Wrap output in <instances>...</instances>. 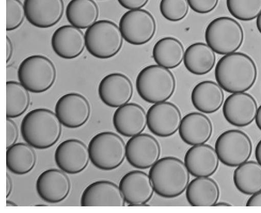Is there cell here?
Returning <instances> with one entry per match:
<instances>
[{"label":"cell","mask_w":261,"mask_h":213,"mask_svg":"<svg viewBox=\"0 0 261 213\" xmlns=\"http://www.w3.org/2000/svg\"><path fill=\"white\" fill-rule=\"evenodd\" d=\"M217 83L230 93L244 92L251 89L257 78L255 62L247 55L233 52L221 58L215 68Z\"/></svg>","instance_id":"cell-1"},{"label":"cell","mask_w":261,"mask_h":213,"mask_svg":"<svg viewBox=\"0 0 261 213\" xmlns=\"http://www.w3.org/2000/svg\"><path fill=\"white\" fill-rule=\"evenodd\" d=\"M61 123L57 115L45 109L28 113L21 125L23 139L29 145L38 149H46L55 145L62 133Z\"/></svg>","instance_id":"cell-2"},{"label":"cell","mask_w":261,"mask_h":213,"mask_svg":"<svg viewBox=\"0 0 261 213\" xmlns=\"http://www.w3.org/2000/svg\"><path fill=\"white\" fill-rule=\"evenodd\" d=\"M155 193L163 198H173L182 194L190 180L186 165L177 157L159 159L149 172Z\"/></svg>","instance_id":"cell-3"},{"label":"cell","mask_w":261,"mask_h":213,"mask_svg":"<svg viewBox=\"0 0 261 213\" xmlns=\"http://www.w3.org/2000/svg\"><path fill=\"white\" fill-rule=\"evenodd\" d=\"M141 97L150 103L166 101L174 94L176 82L173 73L168 69L156 65L144 68L136 81Z\"/></svg>","instance_id":"cell-4"},{"label":"cell","mask_w":261,"mask_h":213,"mask_svg":"<svg viewBox=\"0 0 261 213\" xmlns=\"http://www.w3.org/2000/svg\"><path fill=\"white\" fill-rule=\"evenodd\" d=\"M88 150L92 164L103 171L117 169L126 157L124 142L111 132H103L95 136L89 143Z\"/></svg>","instance_id":"cell-5"},{"label":"cell","mask_w":261,"mask_h":213,"mask_svg":"<svg viewBox=\"0 0 261 213\" xmlns=\"http://www.w3.org/2000/svg\"><path fill=\"white\" fill-rule=\"evenodd\" d=\"M119 28L109 20H99L87 29L86 47L94 57L108 59L115 56L123 45Z\"/></svg>","instance_id":"cell-6"},{"label":"cell","mask_w":261,"mask_h":213,"mask_svg":"<svg viewBox=\"0 0 261 213\" xmlns=\"http://www.w3.org/2000/svg\"><path fill=\"white\" fill-rule=\"evenodd\" d=\"M207 44L220 55L235 52L243 44L244 33L241 24L234 19L221 17L213 20L205 34Z\"/></svg>","instance_id":"cell-7"},{"label":"cell","mask_w":261,"mask_h":213,"mask_svg":"<svg viewBox=\"0 0 261 213\" xmlns=\"http://www.w3.org/2000/svg\"><path fill=\"white\" fill-rule=\"evenodd\" d=\"M18 78L30 92L41 93L48 90L54 85L57 70L53 62L42 55H34L26 58L21 63Z\"/></svg>","instance_id":"cell-8"},{"label":"cell","mask_w":261,"mask_h":213,"mask_svg":"<svg viewBox=\"0 0 261 213\" xmlns=\"http://www.w3.org/2000/svg\"><path fill=\"white\" fill-rule=\"evenodd\" d=\"M215 150L220 162L229 167H237L247 162L252 153L248 136L239 130H230L217 139Z\"/></svg>","instance_id":"cell-9"},{"label":"cell","mask_w":261,"mask_h":213,"mask_svg":"<svg viewBox=\"0 0 261 213\" xmlns=\"http://www.w3.org/2000/svg\"><path fill=\"white\" fill-rule=\"evenodd\" d=\"M119 29L126 42L140 46L148 43L154 37L156 23L153 15L146 10H129L121 18Z\"/></svg>","instance_id":"cell-10"},{"label":"cell","mask_w":261,"mask_h":213,"mask_svg":"<svg viewBox=\"0 0 261 213\" xmlns=\"http://www.w3.org/2000/svg\"><path fill=\"white\" fill-rule=\"evenodd\" d=\"M55 114L65 127L78 128L88 121L91 114L90 105L83 95L69 93L64 95L58 100Z\"/></svg>","instance_id":"cell-11"},{"label":"cell","mask_w":261,"mask_h":213,"mask_svg":"<svg viewBox=\"0 0 261 213\" xmlns=\"http://www.w3.org/2000/svg\"><path fill=\"white\" fill-rule=\"evenodd\" d=\"M147 126L154 135L168 138L179 130L182 121L178 107L168 101L154 103L147 113Z\"/></svg>","instance_id":"cell-12"},{"label":"cell","mask_w":261,"mask_h":213,"mask_svg":"<svg viewBox=\"0 0 261 213\" xmlns=\"http://www.w3.org/2000/svg\"><path fill=\"white\" fill-rule=\"evenodd\" d=\"M161 148L153 136L140 134L130 138L126 145V158L133 167L140 169L151 168L159 160Z\"/></svg>","instance_id":"cell-13"},{"label":"cell","mask_w":261,"mask_h":213,"mask_svg":"<svg viewBox=\"0 0 261 213\" xmlns=\"http://www.w3.org/2000/svg\"><path fill=\"white\" fill-rule=\"evenodd\" d=\"M257 104L255 98L245 92L232 93L225 100L223 114L227 122L237 127H245L255 120Z\"/></svg>","instance_id":"cell-14"},{"label":"cell","mask_w":261,"mask_h":213,"mask_svg":"<svg viewBox=\"0 0 261 213\" xmlns=\"http://www.w3.org/2000/svg\"><path fill=\"white\" fill-rule=\"evenodd\" d=\"M134 94L132 81L125 75L113 73L105 76L98 86L101 100L111 108H119L127 103Z\"/></svg>","instance_id":"cell-15"},{"label":"cell","mask_w":261,"mask_h":213,"mask_svg":"<svg viewBox=\"0 0 261 213\" xmlns=\"http://www.w3.org/2000/svg\"><path fill=\"white\" fill-rule=\"evenodd\" d=\"M55 159L57 166L69 174L83 171L90 160L88 148L76 139H69L61 143L56 150Z\"/></svg>","instance_id":"cell-16"},{"label":"cell","mask_w":261,"mask_h":213,"mask_svg":"<svg viewBox=\"0 0 261 213\" xmlns=\"http://www.w3.org/2000/svg\"><path fill=\"white\" fill-rule=\"evenodd\" d=\"M24 5L28 21L40 29L56 25L64 12L63 0H25Z\"/></svg>","instance_id":"cell-17"},{"label":"cell","mask_w":261,"mask_h":213,"mask_svg":"<svg viewBox=\"0 0 261 213\" xmlns=\"http://www.w3.org/2000/svg\"><path fill=\"white\" fill-rule=\"evenodd\" d=\"M119 187L129 206L147 203L155 192L150 175L139 170L130 171L124 175Z\"/></svg>","instance_id":"cell-18"},{"label":"cell","mask_w":261,"mask_h":213,"mask_svg":"<svg viewBox=\"0 0 261 213\" xmlns=\"http://www.w3.org/2000/svg\"><path fill=\"white\" fill-rule=\"evenodd\" d=\"M113 123L120 135L132 138L141 134L147 126V115L142 107L136 103H127L115 111Z\"/></svg>","instance_id":"cell-19"},{"label":"cell","mask_w":261,"mask_h":213,"mask_svg":"<svg viewBox=\"0 0 261 213\" xmlns=\"http://www.w3.org/2000/svg\"><path fill=\"white\" fill-rule=\"evenodd\" d=\"M70 189V181L67 175L63 171L56 169L44 171L36 182L39 196L50 203H57L64 200Z\"/></svg>","instance_id":"cell-20"},{"label":"cell","mask_w":261,"mask_h":213,"mask_svg":"<svg viewBox=\"0 0 261 213\" xmlns=\"http://www.w3.org/2000/svg\"><path fill=\"white\" fill-rule=\"evenodd\" d=\"M125 201L119 187L107 180L89 185L81 200L82 206H124Z\"/></svg>","instance_id":"cell-21"},{"label":"cell","mask_w":261,"mask_h":213,"mask_svg":"<svg viewBox=\"0 0 261 213\" xmlns=\"http://www.w3.org/2000/svg\"><path fill=\"white\" fill-rule=\"evenodd\" d=\"M52 48L60 58L71 60L79 57L86 47L85 36L79 29L64 25L58 29L52 37Z\"/></svg>","instance_id":"cell-22"},{"label":"cell","mask_w":261,"mask_h":213,"mask_svg":"<svg viewBox=\"0 0 261 213\" xmlns=\"http://www.w3.org/2000/svg\"><path fill=\"white\" fill-rule=\"evenodd\" d=\"M219 158L211 146H193L187 152L185 164L190 173L195 177H209L217 171Z\"/></svg>","instance_id":"cell-23"},{"label":"cell","mask_w":261,"mask_h":213,"mask_svg":"<svg viewBox=\"0 0 261 213\" xmlns=\"http://www.w3.org/2000/svg\"><path fill=\"white\" fill-rule=\"evenodd\" d=\"M213 124L205 115L192 113L182 119L179 129L181 140L187 145L196 146L204 144L211 138Z\"/></svg>","instance_id":"cell-24"},{"label":"cell","mask_w":261,"mask_h":213,"mask_svg":"<svg viewBox=\"0 0 261 213\" xmlns=\"http://www.w3.org/2000/svg\"><path fill=\"white\" fill-rule=\"evenodd\" d=\"M191 100L198 111L212 114L218 112L222 106L224 93L218 84L212 81H205L198 83L194 88Z\"/></svg>","instance_id":"cell-25"},{"label":"cell","mask_w":261,"mask_h":213,"mask_svg":"<svg viewBox=\"0 0 261 213\" xmlns=\"http://www.w3.org/2000/svg\"><path fill=\"white\" fill-rule=\"evenodd\" d=\"M220 195L217 183L209 177H196L186 190L187 199L192 206H214Z\"/></svg>","instance_id":"cell-26"},{"label":"cell","mask_w":261,"mask_h":213,"mask_svg":"<svg viewBox=\"0 0 261 213\" xmlns=\"http://www.w3.org/2000/svg\"><path fill=\"white\" fill-rule=\"evenodd\" d=\"M184 61L189 72L195 75H202L209 73L214 68L216 56L207 44L198 42L187 48Z\"/></svg>","instance_id":"cell-27"},{"label":"cell","mask_w":261,"mask_h":213,"mask_svg":"<svg viewBox=\"0 0 261 213\" xmlns=\"http://www.w3.org/2000/svg\"><path fill=\"white\" fill-rule=\"evenodd\" d=\"M185 51L181 42L173 37L160 40L153 49V58L160 66L167 69H174L182 62Z\"/></svg>","instance_id":"cell-28"},{"label":"cell","mask_w":261,"mask_h":213,"mask_svg":"<svg viewBox=\"0 0 261 213\" xmlns=\"http://www.w3.org/2000/svg\"><path fill=\"white\" fill-rule=\"evenodd\" d=\"M66 16L71 25L84 30L96 22L99 10L93 0H71L67 7Z\"/></svg>","instance_id":"cell-29"},{"label":"cell","mask_w":261,"mask_h":213,"mask_svg":"<svg viewBox=\"0 0 261 213\" xmlns=\"http://www.w3.org/2000/svg\"><path fill=\"white\" fill-rule=\"evenodd\" d=\"M234 184L241 193L253 195L261 191V165L254 161L246 162L237 167L233 176Z\"/></svg>","instance_id":"cell-30"},{"label":"cell","mask_w":261,"mask_h":213,"mask_svg":"<svg viewBox=\"0 0 261 213\" xmlns=\"http://www.w3.org/2000/svg\"><path fill=\"white\" fill-rule=\"evenodd\" d=\"M37 156L32 147L23 143H16L7 151V166L13 173L22 175L34 168Z\"/></svg>","instance_id":"cell-31"},{"label":"cell","mask_w":261,"mask_h":213,"mask_svg":"<svg viewBox=\"0 0 261 213\" xmlns=\"http://www.w3.org/2000/svg\"><path fill=\"white\" fill-rule=\"evenodd\" d=\"M7 89V118L15 119L23 115L30 104L29 90L21 83L8 81Z\"/></svg>","instance_id":"cell-32"},{"label":"cell","mask_w":261,"mask_h":213,"mask_svg":"<svg viewBox=\"0 0 261 213\" xmlns=\"http://www.w3.org/2000/svg\"><path fill=\"white\" fill-rule=\"evenodd\" d=\"M230 15L242 21H252L261 13V0H226Z\"/></svg>","instance_id":"cell-33"},{"label":"cell","mask_w":261,"mask_h":213,"mask_svg":"<svg viewBox=\"0 0 261 213\" xmlns=\"http://www.w3.org/2000/svg\"><path fill=\"white\" fill-rule=\"evenodd\" d=\"M160 8L163 16L174 22L183 20L189 11L188 0H162Z\"/></svg>","instance_id":"cell-34"},{"label":"cell","mask_w":261,"mask_h":213,"mask_svg":"<svg viewBox=\"0 0 261 213\" xmlns=\"http://www.w3.org/2000/svg\"><path fill=\"white\" fill-rule=\"evenodd\" d=\"M8 32L16 30L23 23L26 17L24 5L20 0H7Z\"/></svg>","instance_id":"cell-35"},{"label":"cell","mask_w":261,"mask_h":213,"mask_svg":"<svg viewBox=\"0 0 261 213\" xmlns=\"http://www.w3.org/2000/svg\"><path fill=\"white\" fill-rule=\"evenodd\" d=\"M219 2V0H188L191 9L200 14H206L213 11Z\"/></svg>","instance_id":"cell-36"},{"label":"cell","mask_w":261,"mask_h":213,"mask_svg":"<svg viewBox=\"0 0 261 213\" xmlns=\"http://www.w3.org/2000/svg\"><path fill=\"white\" fill-rule=\"evenodd\" d=\"M7 148L15 144L19 138V130L17 124L10 118H7Z\"/></svg>","instance_id":"cell-37"},{"label":"cell","mask_w":261,"mask_h":213,"mask_svg":"<svg viewBox=\"0 0 261 213\" xmlns=\"http://www.w3.org/2000/svg\"><path fill=\"white\" fill-rule=\"evenodd\" d=\"M119 5L123 8L129 10H139L145 7L149 0H117Z\"/></svg>","instance_id":"cell-38"},{"label":"cell","mask_w":261,"mask_h":213,"mask_svg":"<svg viewBox=\"0 0 261 213\" xmlns=\"http://www.w3.org/2000/svg\"><path fill=\"white\" fill-rule=\"evenodd\" d=\"M246 206H261V191L251 195L246 203Z\"/></svg>","instance_id":"cell-39"},{"label":"cell","mask_w":261,"mask_h":213,"mask_svg":"<svg viewBox=\"0 0 261 213\" xmlns=\"http://www.w3.org/2000/svg\"><path fill=\"white\" fill-rule=\"evenodd\" d=\"M7 63H9L10 61V60L12 57V55H13V44L12 43L11 40L8 36H7Z\"/></svg>","instance_id":"cell-40"},{"label":"cell","mask_w":261,"mask_h":213,"mask_svg":"<svg viewBox=\"0 0 261 213\" xmlns=\"http://www.w3.org/2000/svg\"><path fill=\"white\" fill-rule=\"evenodd\" d=\"M255 156L257 162L261 165V140L257 144L255 150Z\"/></svg>","instance_id":"cell-41"},{"label":"cell","mask_w":261,"mask_h":213,"mask_svg":"<svg viewBox=\"0 0 261 213\" xmlns=\"http://www.w3.org/2000/svg\"><path fill=\"white\" fill-rule=\"evenodd\" d=\"M13 182L10 176L7 174V197H9L12 192Z\"/></svg>","instance_id":"cell-42"},{"label":"cell","mask_w":261,"mask_h":213,"mask_svg":"<svg viewBox=\"0 0 261 213\" xmlns=\"http://www.w3.org/2000/svg\"><path fill=\"white\" fill-rule=\"evenodd\" d=\"M255 120L257 128L261 131V105L257 110Z\"/></svg>","instance_id":"cell-43"},{"label":"cell","mask_w":261,"mask_h":213,"mask_svg":"<svg viewBox=\"0 0 261 213\" xmlns=\"http://www.w3.org/2000/svg\"><path fill=\"white\" fill-rule=\"evenodd\" d=\"M256 24L257 30L261 34V13L257 17Z\"/></svg>","instance_id":"cell-44"},{"label":"cell","mask_w":261,"mask_h":213,"mask_svg":"<svg viewBox=\"0 0 261 213\" xmlns=\"http://www.w3.org/2000/svg\"><path fill=\"white\" fill-rule=\"evenodd\" d=\"M215 206H232V205L230 204L226 203V202H219V203L217 202L215 205Z\"/></svg>","instance_id":"cell-45"},{"label":"cell","mask_w":261,"mask_h":213,"mask_svg":"<svg viewBox=\"0 0 261 213\" xmlns=\"http://www.w3.org/2000/svg\"><path fill=\"white\" fill-rule=\"evenodd\" d=\"M7 206H18V205H17L16 203H15L13 201H11L10 200H7Z\"/></svg>","instance_id":"cell-46"},{"label":"cell","mask_w":261,"mask_h":213,"mask_svg":"<svg viewBox=\"0 0 261 213\" xmlns=\"http://www.w3.org/2000/svg\"><path fill=\"white\" fill-rule=\"evenodd\" d=\"M150 206V205H148L147 204V203L146 204H135V205H133L132 206Z\"/></svg>","instance_id":"cell-47"},{"label":"cell","mask_w":261,"mask_h":213,"mask_svg":"<svg viewBox=\"0 0 261 213\" xmlns=\"http://www.w3.org/2000/svg\"><path fill=\"white\" fill-rule=\"evenodd\" d=\"M37 206H46L45 205H38Z\"/></svg>","instance_id":"cell-48"}]
</instances>
